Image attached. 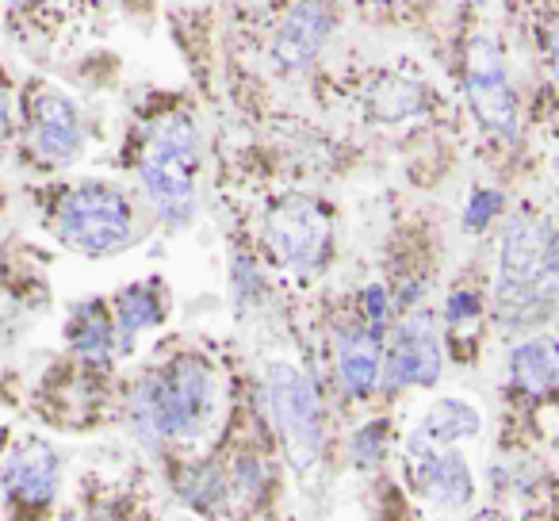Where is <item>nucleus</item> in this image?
<instances>
[{
    "label": "nucleus",
    "mask_w": 559,
    "mask_h": 521,
    "mask_svg": "<svg viewBox=\"0 0 559 521\" xmlns=\"http://www.w3.org/2000/svg\"><path fill=\"white\" fill-rule=\"evenodd\" d=\"M559 307V230L536 215H513L498 246L495 311L510 330H528Z\"/></svg>",
    "instance_id": "f257e3e1"
},
{
    "label": "nucleus",
    "mask_w": 559,
    "mask_h": 521,
    "mask_svg": "<svg viewBox=\"0 0 559 521\" xmlns=\"http://www.w3.org/2000/svg\"><path fill=\"white\" fill-rule=\"evenodd\" d=\"M215 414V372L200 357H177L165 372L146 376L134 391V422L150 441L192 437Z\"/></svg>",
    "instance_id": "f03ea898"
},
{
    "label": "nucleus",
    "mask_w": 559,
    "mask_h": 521,
    "mask_svg": "<svg viewBox=\"0 0 559 521\" xmlns=\"http://www.w3.org/2000/svg\"><path fill=\"white\" fill-rule=\"evenodd\" d=\"M195 169H200V150L195 131L188 119L173 116L154 131L146 157L139 165L142 188L154 211L169 226H185L195 211Z\"/></svg>",
    "instance_id": "7ed1b4c3"
},
{
    "label": "nucleus",
    "mask_w": 559,
    "mask_h": 521,
    "mask_svg": "<svg viewBox=\"0 0 559 521\" xmlns=\"http://www.w3.org/2000/svg\"><path fill=\"white\" fill-rule=\"evenodd\" d=\"M261 395H264L269 422L276 426L292 464L311 467L322 445V403L314 383L296 365H288V360H272L264 368Z\"/></svg>",
    "instance_id": "20e7f679"
},
{
    "label": "nucleus",
    "mask_w": 559,
    "mask_h": 521,
    "mask_svg": "<svg viewBox=\"0 0 559 521\" xmlns=\"http://www.w3.org/2000/svg\"><path fill=\"white\" fill-rule=\"evenodd\" d=\"M58 238L88 257H104L131 241V203L111 185H81L58 203L55 215Z\"/></svg>",
    "instance_id": "39448f33"
},
{
    "label": "nucleus",
    "mask_w": 559,
    "mask_h": 521,
    "mask_svg": "<svg viewBox=\"0 0 559 521\" xmlns=\"http://www.w3.org/2000/svg\"><path fill=\"white\" fill-rule=\"evenodd\" d=\"M264 241H269L280 265L307 276L314 269H322V261L330 253V218L307 196H288V200H280L269 211Z\"/></svg>",
    "instance_id": "423d86ee"
},
{
    "label": "nucleus",
    "mask_w": 559,
    "mask_h": 521,
    "mask_svg": "<svg viewBox=\"0 0 559 521\" xmlns=\"http://www.w3.org/2000/svg\"><path fill=\"white\" fill-rule=\"evenodd\" d=\"M467 100L487 131L513 139L518 134V96L506 78V62L490 39L467 47Z\"/></svg>",
    "instance_id": "0eeeda50"
},
{
    "label": "nucleus",
    "mask_w": 559,
    "mask_h": 521,
    "mask_svg": "<svg viewBox=\"0 0 559 521\" xmlns=\"http://www.w3.org/2000/svg\"><path fill=\"white\" fill-rule=\"evenodd\" d=\"M441 376V342L429 315H411L395 327V338L383 357V388H429Z\"/></svg>",
    "instance_id": "6e6552de"
},
{
    "label": "nucleus",
    "mask_w": 559,
    "mask_h": 521,
    "mask_svg": "<svg viewBox=\"0 0 559 521\" xmlns=\"http://www.w3.org/2000/svg\"><path fill=\"white\" fill-rule=\"evenodd\" d=\"M334 24L337 16L330 0H296L284 24H280L276 39H272V66L280 73H296L311 66L319 50L326 47Z\"/></svg>",
    "instance_id": "1a4fd4ad"
},
{
    "label": "nucleus",
    "mask_w": 559,
    "mask_h": 521,
    "mask_svg": "<svg viewBox=\"0 0 559 521\" xmlns=\"http://www.w3.org/2000/svg\"><path fill=\"white\" fill-rule=\"evenodd\" d=\"M411 452H414V467H418V483L437 506H467L475 495V479L467 460L456 449H433L421 434L411 437Z\"/></svg>",
    "instance_id": "9d476101"
},
{
    "label": "nucleus",
    "mask_w": 559,
    "mask_h": 521,
    "mask_svg": "<svg viewBox=\"0 0 559 521\" xmlns=\"http://www.w3.org/2000/svg\"><path fill=\"white\" fill-rule=\"evenodd\" d=\"M58 472L62 467H58L55 449L47 441H39V437H27L9 452L0 479H4V490L20 506H47L58 490Z\"/></svg>",
    "instance_id": "9b49d317"
},
{
    "label": "nucleus",
    "mask_w": 559,
    "mask_h": 521,
    "mask_svg": "<svg viewBox=\"0 0 559 521\" xmlns=\"http://www.w3.org/2000/svg\"><path fill=\"white\" fill-rule=\"evenodd\" d=\"M32 131H35V154L50 165H66L78 157L81 142V116L73 108L70 96L62 93H43L32 108Z\"/></svg>",
    "instance_id": "f8f14e48"
},
{
    "label": "nucleus",
    "mask_w": 559,
    "mask_h": 521,
    "mask_svg": "<svg viewBox=\"0 0 559 521\" xmlns=\"http://www.w3.org/2000/svg\"><path fill=\"white\" fill-rule=\"evenodd\" d=\"M337 372H342L349 395H372V388L380 383L383 372L380 334L376 330H342L337 334Z\"/></svg>",
    "instance_id": "ddd939ff"
},
{
    "label": "nucleus",
    "mask_w": 559,
    "mask_h": 521,
    "mask_svg": "<svg viewBox=\"0 0 559 521\" xmlns=\"http://www.w3.org/2000/svg\"><path fill=\"white\" fill-rule=\"evenodd\" d=\"M510 380L525 395H548L559 388V342L556 338H533L510 353Z\"/></svg>",
    "instance_id": "4468645a"
},
{
    "label": "nucleus",
    "mask_w": 559,
    "mask_h": 521,
    "mask_svg": "<svg viewBox=\"0 0 559 521\" xmlns=\"http://www.w3.org/2000/svg\"><path fill=\"white\" fill-rule=\"evenodd\" d=\"M368 104H372L376 119H383V123H403V119L426 111V88L411 78H399V73H383L368 88Z\"/></svg>",
    "instance_id": "2eb2a0df"
},
{
    "label": "nucleus",
    "mask_w": 559,
    "mask_h": 521,
    "mask_svg": "<svg viewBox=\"0 0 559 521\" xmlns=\"http://www.w3.org/2000/svg\"><path fill=\"white\" fill-rule=\"evenodd\" d=\"M429 445H452L479 434V411L464 399H437L418 429Z\"/></svg>",
    "instance_id": "dca6fc26"
},
{
    "label": "nucleus",
    "mask_w": 559,
    "mask_h": 521,
    "mask_svg": "<svg viewBox=\"0 0 559 521\" xmlns=\"http://www.w3.org/2000/svg\"><path fill=\"white\" fill-rule=\"evenodd\" d=\"M116 315H119V338H123V350H131V342L139 338V330L154 327V322L162 319V307H157L150 284H131L127 292H119Z\"/></svg>",
    "instance_id": "f3484780"
},
{
    "label": "nucleus",
    "mask_w": 559,
    "mask_h": 521,
    "mask_svg": "<svg viewBox=\"0 0 559 521\" xmlns=\"http://www.w3.org/2000/svg\"><path fill=\"white\" fill-rule=\"evenodd\" d=\"M70 342H73V350H78L81 357H88V360L108 357V353H111V322H108V315H104L100 304H88V307H81V311L73 315Z\"/></svg>",
    "instance_id": "a211bd4d"
},
{
    "label": "nucleus",
    "mask_w": 559,
    "mask_h": 521,
    "mask_svg": "<svg viewBox=\"0 0 559 521\" xmlns=\"http://www.w3.org/2000/svg\"><path fill=\"white\" fill-rule=\"evenodd\" d=\"M195 483L185 475V498L188 502H195L200 510H218V502H223V479H218V472L211 464H203V467H195Z\"/></svg>",
    "instance_id": "6ab92c4d"
},
{
    "label": "nucleus",
    "mask_w": 559,
    "mask_h": 521,
    "mask_svg": "<svg viewBox=\"0 0 559 521\" xmlns=\"http://www.w3.org/2000/svg\"><path fill=\"white\" fill-rule=\"evenodd\" d=\"M383 449H388V422H368L349 441V452L357 464H376L383 457Z\"/></svg>",
    "instance_id": "aec40b11"
},
{
    "label": "nucleus",
    "mask_w": 559,
    "mask_h": 521,
    "mask_svg": "<svg viewBox=\"0 0 559 521\" xmlns=\"http://www.w3.org/2000/svg\"><path fill=\"white\" fill-rule=\"evenodd\" d=\"M498 211H502V192H495V188H479V192L467 200L464 226H467V230H483V226H487Z\"/></svg>",
    "instance_id": "412c9836"
},
{
    "label": "nucleus",
    "mask_w": 559,
    "mask_h": 521,
    "mask_svg": "<svg viewBox=\"0 0 559 521\" xmlns=\"http://www.w3.org/2000/svg\"><path fill=\"white\" fill-rule=\"evenodd\" d=\"M452 327H464V322H475L479 319V296L475 292H452L449 296V307H444Z\"/></svg>",
    "instance_id": "4be33fe9"
},
{
    "label": "nucleus",
    "mask_w": 559,
    "mask_h": 521,
    "mask_svg": "<svg viewBox=\"0 0 559 521\" xmlns=\"http://www.w3.org/2000/svg\"><path fill=\"white\" fill-rule=\"evenodd\" d=\"M360 304H365V315L380 327L383 319H388V292L380 288V284H372V288H365V296H360Z\"/></svg>",
    "instance_id": "5701e85b"
},
{
    "label": "nucleus",
    "mask_w": 559,
    "mask_h": 521,
    "mask_svg": "<svg viewBox=\"0 0 559 521\" xmlns=\"http://www.w3.org/2000/svg\"><path fill=\"white\" fill-rule=\"evenodd\" d=\"M12 127V100H9V88H4V81H0V139L9 134Z\"/></svg>",
    "instance_id": "b1692460"
},
{
    "label": "nucleus",
    "mask_w": 559,
    "mask_h": 521,
    "mask_svg": "<svg viewBox=\"0 0 559 521\" xmlns=\"http://www.w3.org/2000/svg\"><path fill=\"white\" fill-rule=\"evenodd\" d=\"M376 4H395V0H376Z\"/></svg>",
    "instance_id": "393cba45"
},
{
    "label": "nucleus",
    "mask_w": 559,
    "mask_h": 521,
    "mask_svg": "<svg viewBox=\"0 0 559 521\" xmlns=\"http://www.w3.org/2000/svg\"><path fill=\"white\" fill-rule=\"evenodd\" d=\"M62 521H78V518H62Z\"/></svg>",
    "instance_id": "a878e982"
},
{
    "label": "nucleus",
    "mask_w": 559,
    "mask_h": 521,
    "mask_svg": "<svg viewBox=\"0 0 559 521\" xmlns=\"http://www.w3.org/2000/svg\"><path fill=\"white\" fill-rule=\"evenodd\" d=\"M483 521H495V518H483Z\"/></svg>",
    "instance_id": "bb28decb"
},
{
    "label": "nucleus",
    "mask_w": 559,
    "mask_h": 521,
    "mask_svg": "<svg viewBox=\"0 0 559 521\" xmlns=\"http://www.w3.org/2000/svg\"><path fill=\"white\" fill-rule=\"evenodd\" d=\"M180 521H192V518H180Z\"/></svg>",
    "instance_id": "cd10ccee"
}]
</instances>
